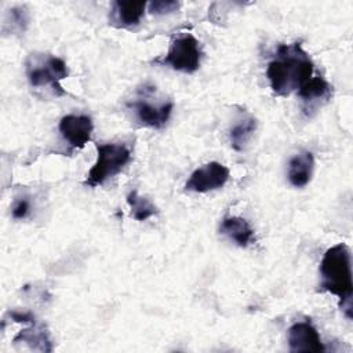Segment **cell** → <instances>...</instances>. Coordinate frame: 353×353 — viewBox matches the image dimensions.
Listing matches in <instances>:
<instances>
[{
    "instance_id": "30bf717a",
    "label": "cell",
    "mask_w": 353,
    "mask_h": 353,
    "mask_svg": "<svg viewBox=\"0 0 353 353\" xmlns=\"http://www.w3.org/2000/svg\"><path fill=\"white\" fill-rule=\"evenodd\" d=\"M134 109L137 120L150 128H161L170 120V116L174 109V102L165 101L161 103H152L139 98L130 105Z\"/></svg>"
},
{
    "instance_id": "3957f363",
    "label": "cell",
    "mask_w": 353,
    "mask_h": 353,
    "mask_svg": "<svg viewBox=\"0 0 353 353\" xmlns=\"http://www.w3.org/2000/svg\"><path fill=\"white\" fill-rule=\"evenodd\" d=\"M131 161V150L124 143H101L97 145V160L90 168L84 185L90 188L105 183L113 178Z\"/></svg>"
},
{
    "instance_id": "6da1fadb",
    "label": "cell",
    "mask_w": 353,
    "mask_h": 353,
    "mask_svg": "<svg viewBox=\"0 0 353 353\" xmlns=\"http://www.w3.org/2000/svg\"><path fill=\"white\" fill-rule=\"evenodd\" d=\"M314 72L313 61L301 41L280 44L273 59L268 63L266 77L273 94L287 97L306 84Z\"/></svg>"
},
{
    "instance_id": "ac0fdd59",
    "label": "cell",
    "mask_w": 353,
    "mask_h": 353,
    "mask_svg": "<svg viewBox=\"0 0 353 353\" xmlns=\"http://www.w3.org/2000/svg\"><path fill=\"white\" fill-rule=\"evenodd\" d=\"M149 12L153 15H168L179 8V3L175 0H156L148 4Z\"/></svg>"
},
{
    "instance_id": "2e32d148",
    "label": "cell",
    "mask_w": 353,
    "mask_h": 353,
    "mask_svg": "<svg viewBox=\"0 0 353 353\" xmlns=\"http://www.w3.org/2000/svg\"><path fill=\"white\" fill-rule=\"evenodd\" d=\"M14 342H26L29 343L33 349H39L43 352H51V341L48 338V334L44 328L41 327H32L21 331L18 335H15Z\"/></svg>"
},
{
    "instance_id": "8fae6325",
    "label": "cell",
    "mask_w": 353,
    "mask_h": 353,
    "mask_svg": "<svg viewBox=\"0 0 353 353\" xmlns=\"http://www.w3.org/2000/svg\"><path fill=\"white\" fill-rule=\"evenodd\" d=\"M313 168H314V157L312 152L303 150L296 153L288 161V170H287L288 182L294 188L306 186L312 179Z\"/></svg>"
},
{
    "instance_id": "52a82bcc",
    "label": "cell",
    "mask_w": 353,
    "mask_h": 353,
    "mask_svg": "<svg viewBox=\"0 0 353 353\" xmlns=\"http://www.w3.org/2000/svg\"><path fill=\"white\" fill-rule=\"evenodd\" d=\"M302 110L306 116H313L332 97V85L320 74L313 76L296 91Z\"/></svg>"
},
{
    "instance_id": "e0dca14e",
    "label": "cell",
    "mask_w": 353,
    "mask_h": 353,
    "mask_svg": "<svg viewBox=\"0 0 353 353\" xmlns=\"http://www.w3.org/2000/svg\"><path fill=\"white\" fill-rule=\"evenodd\" d=\"M11 22V29L17 32H25L29 23V14L25 7H14L8 12V19L6 22Z\"/></svg>"
},
{
    "instance_id": "9c48e42d",
    "label": "cell",
    "mask_w": 353,
    "mask_h": 353,
    "mask_svg": "<svg viewBox=\"0 0 353 353\" xmlns=\"http://www.w3.org/2000/svg\"><path fill=\"white\" fill-rule=\"evenodd\" d=\"M287 338H288V346L291 352L319 353L325 350V346L321 342L319 331L309 320L294 323L288 330Z\"/></svg>"
},
{
    "instance_id": "277c9868",
    "label": "cell",
    "mask_w": 353,
    "mask_h": 353,
    "mask_svg": "<svg viewBox=\"0 0 353 353\" xmlns=\"http://www.w3.org/2000/svg\"><path fill=\"white\" fill-rule=\"evenodd\" d=\"M68 66L65 61L55 55H47L46 58L26 62V76L32 87H51L55 95H65V90L61 85V80L68 77Z\"/></svg>"
},
{
    "instance_id": "7c38bea8",
    "label": "cell",
    "mask_w": 353,
    "mask_h": 353,
    "mask_svg": "<svg viewBox=\"0 0 353 353\" xmlns=\"http://www.w3.org/2000/svg\"><path fill=\"white\" fill-rule=\"evenodd\" d=\"M219 232L234 241L239 247H248L254 240V229L247 219L236 215L225 216L221 222Z\"/></svg>"
},
{
    "instance_id": "5b68a950",
    "label": "cell",
    "mask_w": 353,
    "mask_h": 353,
    "mask_svg": "<svg viewBox=\"0 0 353 353\" xmlns=\"http://www.w3.org/2000/svg\"><path fill=\"white\" fill-rule=\"evenodd\" d=\"M201 48L199 40L190 34L183 33L176 36L161 59H156L157 63L170 66L174 70L182 73H194L200 68Z\"/></svg>"
},
{
    "instance_id": "8992f818",
    "label": "cell",
    "mask_w": 353,
    "mask_h": 353,
    "mask_svg": "<svg viewBox=\"0 0 353 353\" xmlns=\"http://www.w3.org/2000/svg\"><path fill=\"white\" fill-rule=\"evenodd\" d=\"M230 176L226 165L218 161H210L196 168L185 183V190L193 193H207L222 188Z\"/></svg>"
},
{
    "instance_id": "ffe728a7",
    "label": "cell",
    "mask_w": 353,
    "mask_h": 353,
    "mask_svg": "<svg viewBox=\"0 0 353 353\" xmlns=\"http://www.w3.org/2000/svg\"><path fill=\"white\" fill-rule=\"evenodd\" d=\"M10 317L17 323H32V324H34V316L30 312L12 310V312H10Z\"/></svg>"
},
{
    "instance_id": "ba28073f",
    "label": "cell",
    "mask_w": 353,
    "mask_h": 353,
    "mask_svg": "<svg viewBox=\"0 0 353 353\" xmlns=\"http://www.w3.org/2000/svg\"><path fill=\"white\" fill-rule=\"evenodd\" d=\"M58 128L70 148L81 149L91 139L94 124L87 114H66L61 119Z\"/></svg>"
},
{
    "instance_id": "d6986e66",
    "label": "cell",
    "mask_w": 353,
    "mask_h": 353,
    "mask_svg": "<svg viewBox=\"0 0 353 353\" xmlns=\"http://www.w3.org/2000/svg\"><path fill=\"white\" fill-rule=\"evenodd\" d=\"M29 211H30V201L28 197L23 196L14 201L11 214H12V218H15V219H23L28 216Z\"/></svg>"
},
{
    "instance_id": "4fadbf2b",
    "label": "cell",
    "mask_w": 353,
    "mask_h": 353,
    "mask_svg": "<svg viewBox=\"0 0 353 353\" xmlns=\"http://www.w3.org/2000/svg\"><path fill=\"white\" fill-rule=\"evenodd\" d=\"M145 8V1H114L110 19L112 22H117L119 28H132L141 22Z\"/></svg>"
},
{
    "instance_id": "7a4b0ae2",
    "label": "cell",
    "mask_w": 353,
    "mask_h": 353,
    "mask_svg": "<svg viewBox=\"0 0 353 353\" xmlns=\"http://www.w3.org/2000/svg\"><path fill=\"white\" fill-rule=\"evenodd\" d=\"M320 276V291L336 295L341 310L352 319V254L346 244H335L324 252Z\"/></svg>"
},
{
    "instance_id": "5bb4252c",
    "label": "cell",
    "mask_w": 353,
    "mask_h": 353,
    "mask_svg": "<svg viewBox=\"0 0 353 353\" xmlns=\"http://www.w3.org/2000/svg\"><path fill=\"white\" fill-rule=\"evenodd\" d=\"M256 119L254 116H244L243 119H240L230 130V145L234 150L241 152L245 149L247 143L250 142L251 137L254 135L255 130H256Z\"/></svg>"
},
{
    "instance_id": "9a60e30c",
    "label": "cell",
    "mask_w": 353,
    "mask_h": 353,
    "mask_svg": "<svg viewBox=\"0 0 353 353\" xmlns=\"http://www.w3.org/2000/svg\"><path fill=\"white\" fill-rule=\"evenodd\" d=\"M127 204L131 208L132 218L139 222H143L157 214L156 205L149 199L138 194L137 190H131L127 194Z\"/></svg>"
}]
</instances>
